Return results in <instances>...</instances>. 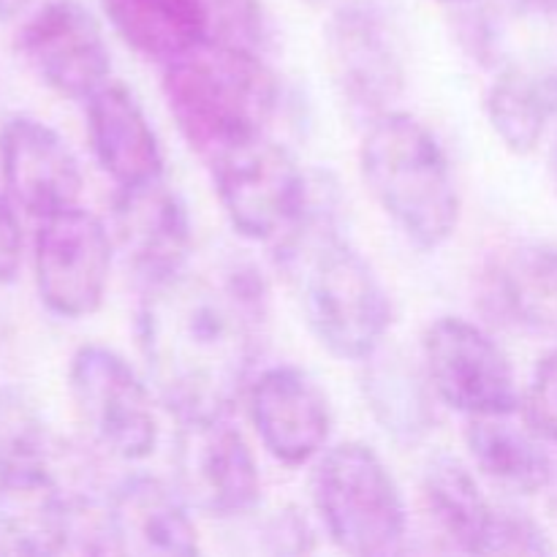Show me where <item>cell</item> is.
<instances>
[{
	"label": "cell",
	"instance_id": "obj_1",
	"mask_svg": "<svg viewBox=\"0 0 557 557\" xmlns=\"http://www.w3.org/2000/svg\"><path fill=\"white\" fill-rule=\"evenodd\" d=\"M270 288L256 267L183 270L147 286L136 341L147 381L177 422L228 417L264 354Z\"/></svg>",
	"mask_w": 557,
	"mask_h": 557
},
{
	"label": "cell",
	"instance_id": "obj_2",
	"mask_svg": "<svg viewBox=\"0 0 557 557\" xmlns=\"http://www.w3.org/2000/svg\"><path fill=\"white\" fill-rule=\"evenodd\" d=\"M272 245L299 313L326 354L364 362L384 346L392 324L389 294L348 239L341 190L330 174H310L305 210Z\"/></svg>",
	"mask_w": 557,
	"mask_h": 557
},
{
	"label": "cell",
	"instance_id": "obj_3",
	"mask_svg": "<svg viewBox=\"0 0 557 557\" xmlns=\"http://www.w3.org/2000/svg\"><path fill=\"white\" fill-rule=\"evenodd\" d=\"M161 92L177 131L201 161L267 134L283 101L281 79L264 54L215 38L163 63Z\"/></svg>",
	"mask_w": 557,
	"mask_h": 557
},
{
	"label": "cell",
	"instance_id": "obj_4",
	"mask_svg": "<svg viewBox=\"0 0 557 557\" xmlns=\"http://www.w3.org/2000/svg\"><path fill=\"white\" fill-rule=\"evenodd\" d=\"M359 172L375 205L419 250H438L460 226V188L438 136L403 109L364 125Z\"/></svg>",
	"mask_w": 557,
	"mask_h": 557
},
{
	"label": "cell",
	"instance_id": "obj_5",
	"mask_svg": "<svg viewBox=\"0 0 557 557\" xmlns=\"http://www.w3.org/2000/svg\"><path fill=\"white\" fill-rule=\"evenodd\" d=\"M310 500L341 553L389 557L406 549V498L373 446L362 441L326 446L313 460Z\"/></svg>",
	"mask_w": 557,
	"mask_h": 557
},
{
	"label": "cell",
	"instance_id": "obj_6",
	"mask_svg": "<svg viewBox=\"0 0 557 557\" xmlns=\"http://www.w3.org/2000/svg\"><path fill=\"white\" fill-rule=\"evenodd\" d=\"M332 87L348 117L370 125L397 109L408 85L406 44L389 11L375 0H346L324 25Z\"/></svg>",
	"mask_w": 557,
	"mask_h": 557
},
{
	"label": "cell",
	"instance_id": "obj_7",
	"mask_svg": "<svg viewBox=\"0 0 557 557\" xmlns=\"http://www.w3.org/2000/svg\"><path fill=\"white\" fill-rule=\"evenodd\" d=\"M205 163L223 215L250 243H275L305 210L310 174L270 131L237 141Z\"/></svg>",
	"mask_w": 557,
	"mask_h": 557
},
{
	"label": "cell",
	"instance_id": "obj_8",
	"mask_svg": "<svg viewBox=\"0 0 557 557\" xmlns=\"http://www.w3.org/2000/svg\"><path fill=\"white\" fill-rule=\"evenodd\" d=\"M69 389L76 417L107 455L141 462L158 449L161 428L150 386L117 351L98 343L76 348Z\"/></svg>",
	"mask_w": 557,
	"mask_h": 557
},
{
	"label": "cell",
	"instance_id": "obj_9",
	"mask_svg": "<svg viewBox=\"0 0 557 557\" xmlns=\"http://www.w3.org/2000/svg\"><path fill=\"white\" fill-rule=\"evenodd\" d=\"M174 487L194 511L212 520H245L261 504L253 449L228 417L177 422L172 449Z\"/></svg>",
	"mask_w": 557,
	"mask_h": 557
},
{
	"label": "cell",
	"instance_id": "obj_10",
	"mask_svg": "<svg viewBox=\"0 0 557 557\" xmlns=\"http://www.w3.org/2000/svg\"><path fill=\"white\" fill-rule=\"evenodd\" d=\"M422 362L438 403L466 419L520 411L509 357L484 326L460 315L433 321L422 337Z\"/></svg>",
	"mask_w": 557,
	"mask_h": 557
},
{
	"label": "cell",
	"instance_id": "obj_11",
	"mask_svg": "<svg viewBox=\"0 0 557 557\" xmlns=\"http://www.w3.org/2000/svg\"><path fill=\"white\" fill-rule=\"evenodd\" d=\"M112 259V232L82 205L44 218L33 245V275L44 308L69 321L96 313L107 297Z\"/></svg>",
	"mask_w": 557,
	"mask_h": 557
},
{
	"label": "cell",
	"instance_id": "obj_12",
	"mask_svg": "<svg viewBox=\"0 0 557 557\" xmlns=\"http://www.w3.org/2000/svg\"><path fill=\"white\" fill-rule=\"evenodd\" d=\"M16 47L33 74L71 101H87L112 76L101 25L85 5L52 0L22 25Z\"/></svg>",
	"mask_w": 557,
	"mask_h": 557
},
{
	"label": "cell",
	"instance_id": "obj_13",
	"mask_svg": "<svg viewBox=\"0 0 557 557\" xmlns=\"http://www.w3.org/2000/svg\"><path fill=\"white\" fill-rule=\"evenodd\" d=\"M245 400L261 446L283 466H308L330 446L335 428L330 397L308 370L264 368L253 375Z\"/></svg>",
	"mask_w": 557,
	"mask_h": 557
},
{
	"label": "cell",
	"instance_id": "obj_14",
	"mask_svg": "<svg viewBox=\"0 0 557 557\" xmlns=\"http://www.w3.org/2000/svg\"><path fill=\"white\" fill-rule=\"evenodd\" d=\"M112 239L141 286H156L190 267L194 223L166 180L114 188Z\"/></svg>",
	"mask_w": 557,
	"mask_h": 557
},
{
	"label": "cell",
	"instance_id": "obj_15",
	"mask_svg": "<svg viewBox=\"0 0 557 557\" xmlns=\"http://www.w3.org/2000/svg\"><path fill=\"white\" fill-rule=\"evenodd\" d=\"M0 174L14 205L38 221L79 205L85 188L69 141L30 114H16L0 131Z\"/></svg>",
	"mask_w": 557,
	"mask_h": 557
},
{
	"label": "cell",
	"instance_id": "obj_16",
	"mask_svg": "<svg viewBox=\"0 0 557 557\" xmlns=\"http://www.w3.org/2000/svg\"><path fill=\"white\" fill-rule=\"evenodd\" d=\"M109 553L139 557L199 555L190 506L174 484L134 473L123 479L103 500Z\"/></svg>",
	"mask_w": 557,
	"mask_h": 557
},
{
	"label": "cell",
	"instance_id": "obj_17",
	"mask_svg": "<svg viewBox=\"0 0 557 557\" xmlns=\"http://www.w3.org/2000/svg\"><path fill=\"white\" fill-rule=\"evenodd\" d=\"M85 493L65 487L54 466L0 476V555H60L76 549Z\"/></svg>",
	"mask_w": 557,
	"mask_h": 557
},
{
	"label": "cell",
	"instance_id": "obj_18",
	"mask_svg": "<svg viewBox=\"0 0 557 557\" xmlns=\"http://www.w3.org/2000/svg\"><path fill=\"white\" fill-rule=\"evenodd\" d=\"M85 103L90 150L114 188H134L163 177L161 139L134 92L109 82Z\"/></svg>",
	"mask_w": 557,
	"mask_h": 557
},
{
	"label": "cell",
	"instance_id": "obj_19",
	"mask_svg": "<svg viewBox=\"0 0 557 557\" xmlns=\"http://www.w3.org/2000/svg\"><path fill=\"white\" fill-rule=\"evenodd\" d=\"M362 364V395L375 424L403 446L422 444L435 430V397L424 362L400 348H375Z\"/></svg>",
	"mask_w": 557,
	"mask_h": 557
},
{
	"label": "cell",
	"instance_id": "obj_20",
	"mask_svg": "<svg viewBox=\"0 0 557 557\" xmlns=\"http://www.w3.org/2000/svg\"><path fill=\"white\" fill-rule=\"evenodd\" d=\"M484 112L506 150L528 156L542 145L557 114V63L509 60L493 71Z\"/></svg>",
	"mask_w": 557,
	"mask_h": 557
},
{
	"label": "cell",
	"instance_id": "obj_21",
	"mask_svg": "<svg viewBox=\"0 0 557 557\" xmlns=\"http://www.w3.org/2000/svg\"><path fill=\"white\" fill-rule=\"evenodd\" d=\"M517 413L466 419V449L473 471L511 495H536L553 484V457L544 438Z\"/></svg>",
	"mask_w": 557,
	"mask_h": 557
},
{
	"label": "cell",
	"instance_id": "obj_22",
	"mask_svg": "<svg viewBox=\"0 0 557 557\" xmlns=\"http://www.w3.org/2000/svg\"><path fill=\"white\" fill-rule=\"evenodd\" d=\"M490 299L517 330L557 341V248L522 243L490 272Z\"/></svg>",
	"mask_w": 557,
	"mask_h": 557
},
{
	"label": "cell",
	"instance_id": "obj_23",
	"mask_svg": "<svg viewBox=\"0 0 557 557\" xmlns=\"http://www.w3.org/2000/svg\"><path fill=\"white\" fill-rule=\"evenodd\" d=\"M114 33L152 63H169L210 38L201 0H101Z\"/></svg>",
	"mask_w": 557,
	"mask_h": 557
},
{
	"label": "cell",
	"instance_id": "obj_24",
	"mask_svg": "<svg viewBox=\"0 0 557 557\" xmlns=\"http://www.w3.org/2000/svg\"><path fill=\"white\" fill-rule=\"evenodd\" d=\"M422 498L430 520L460 553L479 555L495 504L484 495L473 466L441 455L424 468Z\"/></svg>",
	"mask_w": 557,
	"mask_h": 557
},
{
	"label": "cell",
	"instance_id": "obj_25",
	"mask_svg": "<svg viewBox=\"0 0 557 557\" xmlns=\"http://www.w3.org/2000/svg\"><path fill=\"white\" fill-rule=\"evenodd\" d=\"M54 466V444L25 389L0 384V476Z\"/></svg>",
	"mask_w": 557,
	"mask_h": 557
},
{
	"label": "cell",
	"instance_id": "obj_26",
	"mask_svg": "<svg viewBox=\"0 0 557 557\" xmlns=\"http://www.w3.org/2000/svg\"><path fill=\"white\" fill-rule=\"evenodd\" d=\"M210 38L264 54L270 47V16L261 0H201Z\"/></svg>",
	"mask_w": 557,
	"mask_h": 557
},
{
	"label": "cell",
	"instance_id": "obj_27",
	"mask_svg": "<svg viewBox=\"0 0 557 557\" xmlns=\"http://www.w3.org/2000/svg\"><path fill=\"white\" fill-rule=\"evenodd\" d=\"M547 533L542 531L533 517L525 511H517L511 506H495V515L490 520L487 536L482 542L479 555H549Z\"/></svg>",
	"mask_w": 557,
	"mask_h": 557
},
{
	"label": "cell",
	"instance_id": "obj_28",
	"mask_svg": "<svg viewBox=\"0 0 557 557\" xmlns=\"http://www.w3.org/2000/svg\"><path fill=\"white\" fill-rule=\"evenodd\" d=\"M525 422L549 444H557V348L539 362L522 397Z\"/></svg>",
	"mask_w": 557,
	"mask_h": 557
},
{
	"label": "cell",
	"instance_id": "obj_29",
	"mask_svg": "<svg viewBox=\"0 0 557 557\" xmlns=\"http://www.w3.org/2000/svg\"><path fill=\"white\" fill-rule=\"evenodd\" d=\"M256 533L261 536L259 549L270 555H305L313 553L315 547L308 517H302V511L294 509V506H286V509L261 520Z\"/></svg>",
	"mask_w": 557,
	"mask_h": 557
},
{
	"label": "cell",
	"instance_id": "obj_30",
	"mask_svg": "<svg viewBox=\"0 0 557 557\" xmlns=\"http://www.w3.org/2000/svg\"><path fill=\"white\" fill-rule=\"evenodd\" d=\"M25 253V234H22L16 205L5 188H0V286L16 281Z\"/></svg>",
	"mask_w": 557,
	"mask_h": 557
},
{
	"label": "cell",
	"instance_id": "obj_31",
	"mask_svg": "<svg viewBox=\"0 0 557 557\" xmlns=\"http://www.w3.org/2000/svg\"><path fill=\"white\" fill-rule=\"evenodd\" d=\"M30 5V0H0V22H9L20 16Z\"/></svg>",
	"mask_w": 557,
	"mask_h": 557
},
{
	"label": "cell",
	"instance_id": "obj_32",
	"mask_svg": "<svg viewBox=\"0 0 557 557\" xmlns=\"http://www.w3.org/2000/svg\"><path fill=\"white\" fill-rule=\"evenodd\" d=\"M438 3L449 5V9H460V5H471V3H476V0H438Z\"/></svg>",
	"mask_w": 557,
	"mask_h": 557
},
{
	"label": "cell",
	"instance_id": "obj_33",
	"mask_svg": "<svg viewBox=\"0 0 557 557\" xmlns=\"http://www.w3.org/2000/svg\"><path fill=\"white\" fill-rule=\"evenodd\" d=\"M305 3H308V5H321V3H326V0H305Z\"/></svg>",
	"mask_w": 557,
	"mask_h": 557
},
{
	"label": "cell",
	"instance_id": "obj_34",
	"mask_svg": "<svg viewBox=\"0 0 557 557\" xmlns=\"http://www.w3.org/2000/svg\"><path fill=\"white\" fill-rule=\"evenodd\" d=\"M555 169H557V150H555Z\"/></svg>",
	"mask_w": 557,
	"mask_h": 557
}]
</instances>
